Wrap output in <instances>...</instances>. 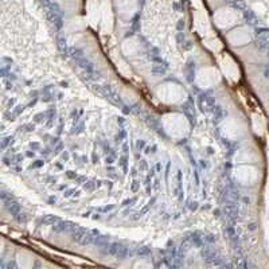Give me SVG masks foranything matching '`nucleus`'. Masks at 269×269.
<instances>
[{
  "instance_id": "obj_2",
  "label": "nucleus",
  "mask_w": 269,
  "mask_h": 269,
  "mask_svg": "<svg viewBox=\"0 0 269 269\" xmlns=\"http://www.w3.org/2000/svg\"><path fill=\"white\" fill-rule=\"evenodd\" d=\"M156 94L162 101L167 104H176L186 97V92L183 88L175 82H166L163 85H160L159 89L156 90Z\"/></svg>"
},
{
  "instance_id": "obj_4",
  "label": "nucleus",
  "mask_w": 269,
  "mask_h": 269,
  "mask_svg": "<svg viewBox=\"0 0 269 269\" xmlns=\"http://www.w3.org/2000/svg\"><path fill=\"white\" fill-rule=\"evenodd\" d=\"M234 176H236L237 182H240L241 184L252 186L258 179V170L253 166H241L236 170Z\"/></svg>"
},
{
  "instance_id": "obj_7",
  "label": "nucleus",
  "mask_w": 269,
  "mask_h": 269,
  "mask_svg": "<svg viewBox=\"0 0 269 269\" xmlns=\"http://www.w3.org/2000/svg\"><path fill=\"white\" fill-rule=\"evenodd\" d=\"M222 69H224V73L226 74L230 80H233V81H237L238 77H240L238 66L236 65V62L233 61L230 57L224 58V61H222Z\"/></svg>"
},
{
  "instance_id": "obj_11",
  "label": "nucleus",
  "mask_w": 269,
  "mask_h": 269,
  "mask_svg": "<svg viewBox=\"0 0 269 269\" xmlns=\"http://www.w3.org/2000/svg\"><path fill=\"white\" fill-rule=\"evenodd\" d=\"M253 126H254V130L257 133H261L262 132V128H264V121L261 117H254L253 120Z\"/></svg>"
},
{
  "instance_id": "obj_6",
  "label": "nucleus",
  "mask_w": 269,
  "mask_h": 269,
  "mask_svg": "<svg viewBox=\"0 0 269 269\" xmlns=\"http://www.w3.org/2000/svg\"><path fill=\"white\" fill-rule=\"evenodd\" d=\"M228 41L233 46L246 45L250 41V33L246 27H240V29L233 30L232 33L228 34Z\"/></svg>"
},
{
  "instance_id": "obj_10",
  "label": "nucleus",
  "mask_w": 269,
  "mask_h": 269,
  "mask_svg": "<svg viewBox=\"0 0 269 269\" xmlns=\"http://www.w3.org/2000/svg\"><path fill=\"white\" fill-rule=\"evenodd\" d=\"M122 49L125 51L126 54H132L134 51V49H138V45H136V42L133 39H130V41H125L124 46H122Z\"/></svg>"
},
{
  "instance_id": "obj_3",
  "label": "nucleus",
  "mask_w": 269,
  "mask_h": 269,
  "mask_svg": "<svg viewBox=\"0 0 269 269\" xmlns=\"http://www.w3.org/2000/svg\"><path fill=\"white\" fill-rule=\"evenodd\" d=\"M221 80V76L218 73V70L216 68H204L200 69L196 74V84L200 86V88H212L216 84H218Z\"/></svg>"
},
{
  "instance_id": "obj_1",
  "label": "nucleus",
  "mask_w": 269,
  "mask_h": 269,
  "mask_svg": "<svg viewBox=\"0 0 269 269\" xmlns=\"http://www.w3.org/2000/svg\"><path fill=\"white\" fill-rule=\"evenodd\" d=\"M163 128L168 136L174 139H182L188 133V121L183 114L168 113L163 117Z\"/></svg>"
},
{
  "instance_id": "obj_8",
  "label": "nucleus",
  "mask_w": 269,
  "mask_h": 269,
  "mask_svg": "<svg viewBox=\"0 0 269 269\" xmlns=\"http://www.w3.org/2000/svg\"><path fill=\"white\" fill-rule=\"evenodd\" d=\"M116 6L120 15L124 18H130L136 11V0H117Z\"/></svg>"
},
{
  "instance_id": "obj_9",
  "label": "nucleus",
  "mask_w": 269,
  "mask_h": 269,
  "mask_svg": "<svg viewBox=\"0 0 269 269\" xmlns=\"http://www.w3.org/2000/svg\"><path fill=\"white\" fill-rule=\"evenodd\" d=\"M224 132L230 139H236V138H240L241 134L244 133V129L236 120H229V121L225 122Z\"/></svg>"
},
{
  "instance_id": "obj_5",
  "label": "nucleus",
  "mask_w": 269,
  "mask_h": 269,
  "mask_svg": "<svg viewBox=\"0 0 269 269\" xmlns=\"http://www.w3.org/2000/svg\"><path fill=\"white\" fill-rule=\"evenodd\" d=\"M238 19V15L232 9H221L214 14V22L220 29H228L233 26Z\"/></svg>"
}]
</instances>
